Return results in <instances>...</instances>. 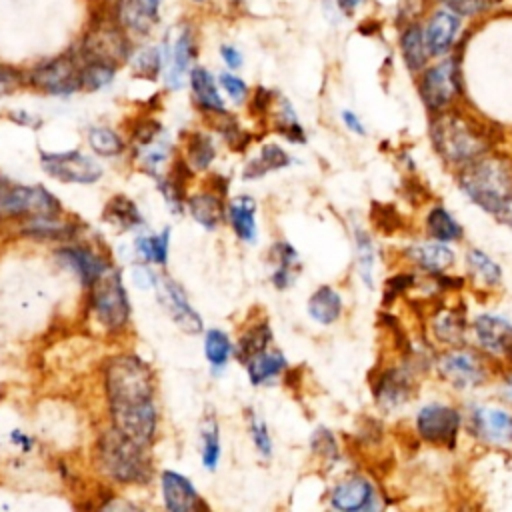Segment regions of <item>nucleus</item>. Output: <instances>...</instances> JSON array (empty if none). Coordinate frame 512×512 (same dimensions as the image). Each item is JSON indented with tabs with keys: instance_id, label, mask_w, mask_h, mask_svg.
I'll list each match as a JSON object with an SVG mask.
<instances>
[{
	"instance_id": "f257e3e1",
	"label": "nucleus",
	"mask_w": 512,
	"mask_h": 512,
	"mask_svg": "<svg viewBox=\"0 0 512 512\" xmlns=\"http://www.w3.org/2000/svg\"><path fill=\"white\" fill-rule=\"evenodd\" d=\"M430 142L436 154L456 170L492 150L496 130L476 116L448 108L430 118Z\"/></svg>"
},
{
	"instance_id": "7ed1b4c3",
	"label": "nucleus",
	"mask_w": 512,
	"mask_h": 512,
	"mask_svg": "<svg viewBox=\"0 0 512 512\" xmlns=\"http://www.w3.org/2000/svg\"><path fill=\"white\" fill-rule=\"evenodd\" d=\"M104 386L110 408L154 400V374L136 354L112 356L104 368Z\"/></svg>"
},
{
	"instance_id": "0eeeda50",
	"label": "nucleus",
	"mask_w": 512,
	"mask_h": 512,
	"mask_svg": "<svg viewBox=\"0 0 512 512\" xmlns=\"http://www.w3.org/2000/svg\"><path fill=\"white\" fill-rule=\"evenodd\" d=\"M60 212V200L44 186H26L0 178V218L58 216Z\"/></svg>"
},
{
	"instance_id": "ea45409f",
	"label": "nucleus",
	"mask_w": 512,
	"mask_h": 512,
	"mask_svg": "<svg viewBox=\"0 0 512 512\" xmlns=\"http://www.w3.org/2000/svg\"><path fill=\"white\" fill-rule=\"evenodd\" d=\"M80 66V90H102L104 86H108L114 76L118 66L110 64V62H102V60H82Z\"/></svg>"
},
{
	"instance_id": "72a5a7b5",
	"label": "nucleus",
	"mask_w": 512,
	"mask_h": 512,
	"mask_svg": "<svg viewBox=\"0 0 512 512\" xmlns=\"http://www.w3.org/2000/svg\"><path fill=\"white\" fill-rule=\"evenodd\" d=\"M104 220L118 230H134L144 224V216L138 206L124 194H116L104 208Z\"/></svg>"
},
{
	"instance_id": "58836bf2",
	"label": "nucleus",
	"mask_w": 512,
	"mask_h": 512,
	"mask_svg": "<svg viewBox=\"0 0 512 512\" xmlns=\"http://www.w3.org/2000/svg\"><path fill=\"white\" fill-rule=\"evenodd\" d=\"M128 64L134 74L146 80H156L164 70V54L162 46H142L140 50H132Z\"/></svg>"
},
{
	"instance_id": "5701e85b",
	"label": "nucleus",
	"mask_w": 512,
	"mask_h": 512,
	"mask_svg": "<svg viewBox=\"0 0 512 512\" xmlns=\"http://www.w3.org/2000/svg\"><path fill=\"white\" fill-rule=\"evenodd\" d=\"M58 258L66 266H70L76 272V276L80 278V282L88 288L108 268V262L96 250H92L86 244L64 246L62 250H58Z\"/></svg>"
},
{
	"instance_id": "09e8293b",
	"label": "nucleus",
	"mask_w": 512,
	"mask_h": 512,
	"mask_svg": "<svg viewBox=\"0 0 512 512\" xmlns=\"http://www.w3.org/2000/svg\"><path fill=\"white\" fill-rule=\"evenodd\" d=\"M416 284V274L414 272H398L392 278L386 280L384 284V296H382V304L390 306L398 296L408 294L410 288H414Z\"/></svg>"
},
{
	"instance_id": "c03bdc74",
	"label": "nucleus",
	"mask_w": 512,
	"mask_h": 512,
	"mask_svg": "<svg viewBox=\"0 0 512 512\" xmlns=\"http://www.w3.org/2000/svg\"><path fill=\"white\" fill-rule=\"evenodd\" d=\"M310 450L312 454L322 460L326 466H334L340 460V446L332 430L318 426L310 436Z\"/></svg>"
},
{
	"instance_id": "cd10ccee",
	"label": "nucleus",
	"mask_w": 512,
	"mask_h": 512,
	"mask_svg": "<svg viewBox=\"0 0 512 512\" xmlns=\"http://www.w3.org/2000/svg\"><path fill=\"white\" fill-rule=\"evenodd\" d=\"M308 316L316 322V324H322V326H330L334 324L336 320H340L342 316V310H344V302H342V296L340 292L334 288V286H318L310 298H308Z\"/></svg>"
},
{
	"instance_id": "49530a36",
	"label": "nucleus",
	"mask_w": 512,
	"mask_h": 512,
	"mask_svg": "<svg viewBox=\"0 0 512 512\" xmlns=\"http://www.w3.org/2000/svg\"><path fill=\"white\" fill-rule=\"evenodd\" d=\"M88 144L100 156H118L124 150V140L106 126H92L88 130Z\"/></svg>"
},
{
	"instance_id": "20e7f679",
	"label": "nucleus",
	"mask_w": 512,
	"mask_h": 512,
	"mask_svg": "<svg viewBox=\"0 0 512 512\" xmlns=\"http://www.w3.org/2000/svg\"><path fill=\"white\" fill-rule=\"evenodd\" d=\"M102 470L122 484H148L152 478V460L148 448L120 434L116 428L104 432L96 446Z\"/></svg>"
},
{
	"instance_id": "864d4df0",
	"label": "nucleus",
	"mask_w": 512,
	"mask_h": 512,
	"mask_svg": "<svg viewBox=\"0 0 512 512\" xmlns=\"http://www.w3.org/2000/svg\"><path fill=\"white\" fill-rule=\"evenodd\" d=\"M276 94L264 86H256L252 94H248V108L252 116H268L272 110Z\"/></svg>"
},
{
	"instance_id": "7c9ffc66",
	"label": "nucleus",
	"mask_w": 512,
	"mask_h": 512,
	"mask_svg": "<svg viewBox=\"0 0 512 512\" xmlns=\"http://www.w3.org/2000/svg\"><path fill=\"white\" fill-rule=\"evenodd\" d=\"M292 164V156L276 142H266L262 144L258 156L250 158L242 170L244 180H258L266 176L268 172L282 170Z\"/></svg>"
},
{
	"instance_id": "c756f323",
	"label": "nucleus",
	"mask_w": 512,
	"mask_h": 512,
	"mask_svg": "<svg viewBox=\"0 0 512 512\" xmlns=\"http://www.w3.org/2000/svg\"><path fill=\"white\" fill-rule=\"evenodd\" d=\"M246 366V374L252 386H264L274 382L276 378H280L284 374V370L288 368V362L284 358V354L280 350H264L256 356H252L250 360L244 362Z\"/></svg>"
},
{
	"instance_id": "e433bc0d",
	"label": "nucleus",
	"mask_w": 512,
	"mask_h": 512,
	"mask_svg": "<svg viewBox=\"0 0 512 512\" xmlns=\"http://www.w3.org/2000/svg\"><path fill=\"white\" fill-rule=\"evenodd\" d=\"M354 248H356V266L360 280L372 290L374 288V264H376V250L370 234L362 226H354Z\"/></svg>"
},
{
	"instance_id": "338daca9",
	"label": "nucleus",
	"mask_w": 512,
	"mask_h": 512,
	"mask_svg": "<svg viewBox=\"0 0 512 512\" xmlns=\"http://www.w3.org/2000/svg\"><path fill=\"white\" fill-rule=\"evenodd\" d=\"M504 358H506V360L512 364V344H510V346H508V350L504 352Z\"/></svg>"
},
{
	"instance_id": "13d9d810",
	"label": "nucleus",
	"mask_w": 512,
	"mask_h": 512,
	"mask_svg": "<svg viewBox=\"0 0 512 512\" xmlns=\"http://www.w3.org/2000/svg\"><path fill=\"white\" fill-rule=\"evenodd\" d=\"M18 84H20V74L14 72L12 68L0 64V94L14 90Z\"/></svg>"
},
{
	"instance_id": "9d476101",
	"label": "nucleus",
	"mask_w": 512,
	"mask_h": 512,
	"mask_svg": "<svg viewBox=\"0 0 512 512\" xmlns=\"http://www.w3.org/2000/svg\"><path fill=\"white\" fill-rule=\"evenodd\" d=\"M76 52L82 60H102L120 66L128 62L132 54V42L124 28L112 18V22L96 24L84 36V40H80Z\"/></svg>"
},
{
	"instance_id": "9b49d317",
	"label": "nucleus",
	"mask_w": 512,
	"mask_h": 512,
	"mask_svg": "<svg viewBox=\"0 0 512 512\" xmlns=\"http://www.w3.org/2000/svg\"><path fill=\"white\" fill-rule=\"evenodd\" d=\"M416 432L418 438L430 446L454 450L458 442V432L462 426V416L454 406L442 402L424 404L416 412Z\"/></svg>"
},
{
	"instance_id": "aec40b11",
	"label": "nucleus",
	"mask_w": 512,
	"mask_h": 512,
	"mask_svg": "<svg viewBox=\"0 0 512 512\" xmlns=\"http://www.w3.org/2000/svg\"><path fill=\"white\" fill-rule=\"evenodd\" d=\"M476 342L486 354H500L512 344V322L498 314H480L472 322Z\"/></svg>"
},
{
	"instance_id": "37998d69",
	"label": "nucleus",
	"mask_w": 512,
	"mask_h": 512,
	"mask_svg": "<svg viewBox=\"0 0 512 512\" xmlns=\"http://www.w3.org/2000/svg\"><path fill=\"white\" fill-rule=\"evenodd\" d=\"M168 246H170V228H164L160 234L138 236L134 242V248L144 262H152L160 266H164L168 260Z\"/></svg>"
},
{
	"instance_id": "a19ab883",
	"label": "nucleus",
	"mask_w": 512,
	"mask_h": 512,
	"mask_svg": "<svg viewBox=\"0 0 512 512\" xmlns=\"http://www.w3.org/2000/svg\"><path fill=\"white\" fill-rule=\"evenodd\" d=\"M466 264L470 274L480 280L484 286H498L502 282V268L494 262L486 252L478 248H470L466 252Z\"/></svg>"
},
{
	"instance_id": "a211bd4d",
	"label": "nucleus",
	"mask_w": 512,
	"mask_h": 512,
	"mask_svg": "<svg viewBox=\"0 0 512 512\" xmlns=\"http://www.w3.org/2000/svg\"><path fill=\"white\" fill-rule=\"evenodd\" d=\"M470 434L482 438L488 444L496 446H512V414L494 408V406H478L468 416Z\"/></svg>"
},
{
	"instance_id": "603ef678",
	"label": "nucleus",
	"mask_w": 512,
	"mask_h": 512,
	"mask_svg": "<svg viewBox=\"0 0 512 512\" xmlns=\"http://www.w3.org/2000/svg\"><path fill=\"white\" fill-rule=\"evenodd\" d=\"M444 8L452 10L454 14H458L460 18L466 16H478L482 12L488 10L490 0H438Z\"/></svg>"
},
{
	"instance_id": "4c0bfd02",
	"label": "nucleus",
	"mask_w": 512,
	"mask_h": 512,
	"mask_svg": "<svg viewBox=\"0 0 512 512\" xmlns=\"http://www.w3.org/2000/svg\"><path fill=\"white\" fill-rule=\"evenodd\" d=\"M220 428L214 414H206L200 424V456L206 470H216L220 462Z\"/></svg>"
},
{
	"instance_id": "2f4dec72",
	"label": "nucleus",
	"mask_w": 512,
	"mask_h": 512,
	"mask_svg": "<svg viewBox=\"0 0 512 512\" xmlns=\"http://www.w3.org/2000/svg\"><path fill=\"white\" fill-rule=\"evenodd\" d=\"M272 344V328L268 324L266 318H260L256 322H252L238 338L236 346H234V356L238 358V362H246L252 356L268 350Z\"/></svg>"
},
{
	"instance_id": "052dcab7",
	"label": "nucleus",
	"mask_w": 512,
	"mask_h": 512,
	"mask_svg": "<svg viewBox=\"0 0 512 512\" xmlns=\"http://www.w3.org/2000/svg\"><path fill=\"white\" fill-rule=\"evenodd\" d=\"M340 118H342V122H344V126L352 132V134H358V136H366V128H364V124H362V120L352 112V110H342V114H340Z\"/></svg>"
},
{
	"instance_id": "774afa93",
	"label": "nucleus",
	"mask_w": 512,
	"mask_h": 512,
	"mask_svg": "<svg viewBox=\"0 0 512 512\" xmlns=\"http://www.w3.org/2000/svg\"><path fill=\"white\" fill-rule=\"evenodd\" d=\"M190 2H194V4H204L206 0H190Z\"/></svg>"
},
{
	"instance_id": "423d86ee",
	"label": "nucleus",
	"mask_w": 512,
	"mask_h": 512,
	"mask_svg": "<svg viewBox=\"0 0 512 512\" xmlns=\"http://www.w3.org/2000/svg\"><path fill=\"white\" fill-rule=\"evenodd\" d=\"M90 304L96 320L110 330L122 328L130 320V298L126 294L122 274L116 268H106L90 286Z\"/></svg>"
},
{
	"instance_id": "e2e57ef3",
	"label": "nucleus",
	"mask_w": 512,
	"mask_h": 512,
	"mask_svg": "<svg viewBox=\"0 0 512 512\" xmlns=\"http://www.w3.org/2000/svg\"><path fill=\"white\" fill-rule=\"evenodd\" d=\"M332 2H334L336 8H338L342 14H346V16L354 14L356 8H360V4H364V0H332Z\"/></svg>"
},
{
	"instance_id": "69168bd1",
	"label": "nucleus",
	"mask_w": 512,
	"mask_h": 512,
	"mask_svg": "<svg viewBox=\"0 0 512 512\" xmlns=\"http://www.w3.org/2000/svg\"><path fill=\"white\" fill-rule=\"evenodd\" d=\"M506 396L512 400V378L506 382Z\"/></svg>"
},
{
	"instance_id": "a18cd8bd",
	"label": "nucleus",
	"mask_w": 512,
	"mask_h": 512,
	"mask_svg": "<svg viewBox=\"0 0 512 512\" xmlns=\"http://www.w3.org/2000/svg\"><path fill=\"white\" fill-rule=\"evenodd\" d=\"M370 220L378 232L384 236H392L404 228V218L398 212L396 206L392 204H382V202H372L370 210Z\"/></svg>"
},
{
	"instance_id": "bf43d9fd",
	"label": "nucleus",
	"mask_w": 512,
	"mask_h": 512,
	"mask_svg": "<svg viewBox=\"0 0 512 512\" xmlns=\"http://www.w3.org/2000/svg\"><path fill=\"white\" fill-rule=\"evenodd\" d=\"M132 276H134L136 286H140V288H152L156 284V274L150 268H146L144 264L134 266Z\"/></svg>"
},
{
	"instance_id": "3c124183",
	"label": "nucleus",
	"mask_w": 512,
	"mask_h": 512,
	"mask_svg": "<svg viewBox=\"0 0 512 512\" xmlns=\"http://www.w3.org/2000/svg\"><path fill=\"white\" fill-rule=\"evenodd\" d=\"M268 260L274 262V268H294L298 262V252L290 242L278 240L268 250Z\"/></svg>"
},
{
	"instance_id": "2eb2a0df",
	"label": "nucleus",
	"mask_w": 512,
	"mask_h": 512,
	"mask_svg": "<svg viewBox=\"0 0 512 512\" xmlns=\"http://www.w3.org/2000/svg\"><path fill=\"white\" fill-rule=\"evenodd\" d=\"M156 296L162 308L168 312L172 322L186 334H200L202 332V318L190 304L186 292L178 282L168 276H156Z\"/></svg>"
},
{
	"instance_id": "0e129e2a",
	"label": "nucleus",
	"mask_w": 512,
	"mask_h": 512,
	"mask_svg": "<svg viewBox=\"0 0 512 512\" xmlns=\"http://www.w3.org/2000/svg\"><path fill=\"white\" fill-rule=\"evenodd\" d=\"M12 440H14V442H18V444H22V448H24V450H28V448H30V440H28L26 436H22L20 432H14V434H12Z\"/></svg>"
},
{
	"instance_id": "5fc2aeb1",
	"label": "nucleus",
	"mask_w": 512,
	"mask_h": 512,
	"mask_svg": "<svg viewBox=\"0 0 512 512\" xmlns=\"http://www.w3.org/2000/svg\"><path fill=\"white\" fill-rule=\"evenodd\" d=\"M404 196L412 206H420V204H426L430 200L428 188L412 174L404 178Z\"/></svg>"
},
{
	"instance_id": "39448f33",
	"label": "nucleus",
	"mask_w": 512,
	"mask_h": 512,
	"mask_svg": "<svg viewBox=\"0 0 512 512\" xmlns=\"http://www.w3.org/2000/svg\"><path fill=\"white\" fill-rule=\"evenodd\" d=\"M462 92L460 58L442 56L440 62L426 66L418 78V94L430 114H438L456 104Z\"/></svg>"
},
{
	"instance_id": "6ab92c4d",
	"label": "nucleus",
	"mask_w": 512,
	"mask_h": 512,
	"mask_svg": "<svg viewBox=\"0 0 512 512\" xmlns=\"http://www.w3.org/2000/svg\"><path fill=\"white\" fill-rule=\"evenodd\" d=\"M162 0H118L114 20L132 36H148L160 20Z\"/></svg>"
},
{
	"instance_id": "c9c22d12",
	"label": "nucleus",
	"mask_w": 512,
	"mask_h": 512,
	"mask_svg": "<svg viewBox=\"0 0 512 512\" xmlns=\"http://www.w3.org/2000/svg\"><path fill=\"white\" fill-rule=\"evenodd\" d=\"M184 154H186V162L192 170H206L214 158H216V146L212 142V138L202 132V130H194L186 134V142H184Z\"/></svg>"
},
{
	"instance_id": "79ce46f5",
	"label": "nucleus",
	"mask_w": 512,
	"mask_h": 512,
	"mask_svg": "<svg viewBox=\"0 0 512 512\" xmlns=\"http://www.w3.org/2000/svg\"><path fill=\"white\" fill-rule=\"evenodd\" d=\"M204 356L214 370H222L234 356V346L224 330L210 328L204 336Z\"/></svg>"
},
{
	"instance_id": "f03ea898",
	"label": "nucleus",
	"mask_w": 512,
	"mask_h": 512,
	"mask_svg": "<svg viewBox=\"0 0 512 512\" xmlns=\"http://www.w3.org/2000/svg\"><path fill=\"white\" fill-rule=\"evenodd\" d=\"M456 182L472 204L494 214V210L512 194V158L486 152L458 168Z\"/></svg>"
},
{
	"instance_id": "473e14b6",
	"label": "nucleus",
	"mask_w": 512,
	"mask_h": 512,
	"mask_svg": "<svg viewBox=\"0 0 512 512\" xmlns=\"http://www.w3.org/2000/svg\"><path fill=\"white\" fill-rule=\"evenodd\" d=\"M426 234L438 242H458L464 236L460 222L442 206L436 204L426 214Z\"/></svg>"
},
{
	"instance_id": "4d7b16f0",
	"label": "nucleus",
	"mask_w": 512,
	"mask_h": 512,
	"mask_svg": "<svg viewBox=\"0 0 512 512\" xmlns=\"http://www.w3.org/2000/svg\"><path fill=\"white\" fill-rule=\"evenodd\" d=\"M296 274H298V272H294V268H274L270 280H272V284H274L276 290H286V288L294 282Z\"/></svg>"
},
{
	"instance_id": "6e6d98bb",
	"label": "nucleus",
	"mask_w": 512,
	"mask_h": 512,
	"mask_svg": "<svg viewBox=\"0 0 512 512\" xmlns=\"http://www.w3.org/2000/svg\"><path fill=\"white\" fill-rule=\"evenodd\" d=\"M220 58L228 66V70H232V72L242 68V62H244L242 52L236 46H232V44H222L220 46Z\"/></svg>"
},
{
	"instance_id": "412c9836",
	"label": "nucleus",
	"mask_w": 512,
	"mask_h": 512,
	"mask_svg": "<svg viewBox=\"0 0 512 512\" xmlns=\"http://www.w3.org/2000/svg\"><path fill=\"white\" fill-rule=\"evenodd\" d=\"M160 486H162L164 506L170 512H190L204 506L194 484L180 472L164 470L160 474Z\"/></svg>"
},
{
	"instance_id": "6e6552de",
	"label": "nucleus",
	"mask_w": 512,
	"mask_h": 512,
	"mask_svg": "<svg viewBox=\"0 0 512 512\" xmlns=\"http://www.w3.org/2000/svg\"><path fill=\"white\" fill-rule=\"evenodd\" d=\"M80 66L78 52L70 50L36 64L26 74V82L50 96H70L80 90Z\"/></svg>"
},
{
	"instance_id": "f8f14e48",
	"label": "nucleus",
	"mask_w": 512,
	"mask_h": 512,
	"mask_svg": "<svg viewBox=\"0 0 512 512\" xmlns=\"http://www.w3.org/2000/svg\"><path fill=\"white\" fill-rule=\"evenodd\" d=\"M416 368L406 358L404 364L388 366L376 374V380L372 382V396L376 404L390 412L406 402L416 394Z\"/></svg>"
},
{
	"instance_id": "b1692460",
	"label": "nucleus",
	"mask_w": 512,
	"mask_h": 512,
	"mask_svg": "<svg viewBox=\"0 0 512 512\" xmlns=\"http://www.w3.org/2000/svg\"><path fill=\"white\" fill-rule=\"evenodd\" d=\"M188 82H190L192 98L204 114H216L226 110L216 78L212 76L210 70H206L204 66H192L188 72Z\"/></svg>"
},
{
	"instance_id": "dca6fc26",
	"label": "nucleus",
	"mask_w": 512,
	"mask_h": 512,
	"mask_svg": "<svg viewBox=\"0 0 512 512\" xmlns=\"http://www.w3.org/2000/svg\"><path fill=\"white\" fill-rule=\"evenodd\" d=\"M460 22L462 18L444 6L436 8L428 16L426 24L422 26V34L430 58H442L454 50L462 26Z\"/></svg>"
},
{
	"instance_id": "4468645a",
	"label": "nucleus",
	"mask_w": 512,
	"mask_h": 512,
	"mask_svg": "<svg viewBox=\"0 0 512 512\" xmlns=\"http://www.w3.org/2000/svg\"><path fill=\"white\" fill-rule=\"evenodd\" d=\"M196 52V36L190 24H180L172 36H166L162 44V54L168 88H182L184 78H188V72L196 58Z\"/></svg>"
},
{
	"instance_id": "de8ad7c7",
	"label": "nucleus",
	"mask_w": 512,
	"mask_h": 512,
	"mask_svg": "<svg viewBox=\"0 0 512 512\" xmlns=\"http://www.w3.org/2000/svg\"><path fill=\"white\" fill-rule=\"evenodd\" d=\"M248 430H250V436H252V442L258 450V454L268 460L272 456V436L268 432V424L258 414L250 412Z\"/></svg>"
},
{
	"instance_id": "393cba45",
	"label": "nucleus",
	"mask_w": 512,
	"mask_h": 512,
	"mask_svg": "<svg viewBox=\"0 0 512 512\" xmlns=\"http://www.w3.org/2000/svg\"><path fill=\"white\" fill-rule=\"evenodd\" d=\"M400 54L404 60V66L408 68V72L412 74H420L430 60L426 42H424V34H422V26L418 22H406L400 30Z\"/></svg>"
},
{
	"instance_id": "f704fd0d",
	"label": "nucleus",
	"mask_w": 512,
	"mask_h": 512,
	"mask_svg": "<svg viewBox=\"0 0 512 512\" xmlns=\"http://www.w3.org/2000/svg\"><path fill=\"white\" fill-rule=\"evenodd\" d=\"M270 114L274 116V128L280 136H284L292 144H304L306 142L304 128L298 122V116H296L292 104L284 96L276 94Z\"/></svg>"
},
{
	"instance_id": "bb28decb",
	"label": "nucleus",
	"mask_w": 512,
	"mask_h": 512,
	"mask_svg": "<svg viewBox=\"0 0 512 512\" xmlns=\"http://www.w3.org/2000/svg\"><path fill=\"white\" fill-rule=\"evenodd\" d=\"M186 206H188L190 216L206 230L218 228L226 218V208H224L222 196L212 190L192 194L186 200Z\"/></svg>"
},
{
	"instance_id": "680f3d73",
	"label": "nucleus",
	"mask_w": 512,
	"mask_h": 512,
	"mask_svg": "<svg viewBox=\"0 0 512 512\" xmlns=\"http://www.w3.org/2000/svg\"><path fill=\"white\" fill-rule=\"evenodd\" d=\"M500 224H506V226H512V194L494 210L492 214Z\"/></svg>"
},
{
	"instance_id": "f3484780",
	"label": "nucleus",
	"mask_w": 512,
	"mask_h": 512,
	"mask_svg": "<svg viewBox=\"0 0 512 512\" xmlns=\"http://www.w3.org/2000/svg\"><path fill=\"white\" fill-rule=\"evenodd\" d=\"M376 500H378V492L374 484L360 474L342 478L330 490V506L340 512L374 510Z\"/></svg>"
},
{
	"instance_id": "8fccbe9b",
	"label": "nucleus",
	"mask_w": 512,
	"mask_h": 512,
	"mask_svg": "<svg viewBox=\"0 0 512 512\" xmlns=\"http://www.w3.org/2000/svg\"><path fill=\"white\" fill-rule=\"evenodd\" d=\"M218 84L230 96V100L236 102V104H242L250 94L248 84L240 76H236L232 70L230 72H220L218 74Z\"/></svg>"
},
{
	"instance_id": "ddd939ff",
	"label": "nucleus",
	"mask_w": 512,
	"mask_h": 512,
	"mask_svg": "<svg viewBox=\"0 0 512 512\" xmlns=\"http://www.w3.org/2000/svg\"><path fill=\"white\" fill-rule=\"evenodd\" d=\"M40 164L50 178L66 184H92L102 176V166L80 150L42 152Z\"/></svg>"
},
{
	"instance_id": "a878e982",
	"label": "nucleus",
	"mask_w": 512,
	"mask_h": 512,
	"mask_svg": "<svg viewBox=\"0 0 512 512\" xmlns=\"http://www.w3.org/2000/svg\"><path fill=\"white\" fill-rule=\"evenodd\" d=\"M228 222L234 234L242 242H256L258 224H256V200L252 196H234L226 208Z\"/></svg>"
},
{
	"instance_id": "c85d7f7f",
	"label": "nucleus",
	"mask_w": 512,
	"mask_h": 512,
	"mask_svg": "<svg viewBox=\"0 0 512 512\" xmlns=\"http://www.w3.org/2000/svg\"><path fill=\"white\" fill-rule=\"evenodd\" d=\"M434 338L444 346H462L466 334V314L464 308H438L432 320Z\"/></svg>"
},
{
	"instance_id": "4be33fe9",
	"label": "nucleus",
	"mask_w": 512,
	"mask_h": 512,
	"mask_svg": "<svg viewBox=\"0 0 512 512\" xmlns=\"http://www.w3.org/2000/svg\"><path fill=\"white\" fill-rule=\"evenodd\" d=\"M408 262L420 268L426 274H440L446 272L454 264V250L446 242H416L404 250Z\"/></svg>"
},
{
	"instance_id": "1a4fd4ad",
	"label": "nucleus",
	"mask_w": 512,
	"mask_h": 512,
	"mask_svg": "<svg viewBox=\"0 0 512 512\" xmlns=\"http://www.w3.org/2000/svg\"><path fill=\"white\" fill-rule=\"evenodd\" d=\"M436 370L444 382L460 390H472L490 380V366L486 358L480 352L462 346H454L440 354Z\"/></svg>"
}]
</instances>
